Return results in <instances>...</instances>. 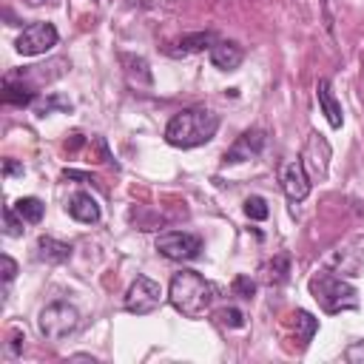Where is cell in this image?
<instances>
[{
  "label": "cell",
  "instance_id": "obj_3",
  "mask_svg": "<svg viewBox=\"0 0 364 364\" xmlns=\"http://www.w3.org/2000/svg\"><path fill=\"white\" fill-rule=\"evenodd\" d=\"M310 296L318 301V307L324 313H341V310H355L358 307V290L344 282L341 276L330 273V270H321L310 279Z\"/></svg>",
  "mask_w": 364,
  "mask_h": 364
},
{
  "label": "cell",
  "instance_id": "obj_7",
  "mask_svg": "<svg viewBox=\"0 0 364 364\" xmlns=\"http://www.w3.org/2000/svg\"><path fill=\"white\" fill-rule=\"evenodd\" d=\"M57 40H60V34H57V28H54L51 23H28V26L20 31L14 48H17L23 57H37V54H46L48 48H54Z\"/></svg>",
  "mask_w": 364,
  "mask_h": 364
},
{
  "label": "cell",
  "instance_id": "obj_31",
  "mask_svg": "<svg viewBox=\"0 0 364 364\" xmlns=\"http://www.w3.org/2000/svg\"><path fill=\"white\" fill-rule=\"evenodd\" d=\"M94 3H97V0H94Z\"/></svg>",
  "mask_w": 364,
  "mask_h": 364
},
{
  "label": "cell",
  "instance_id": "obj_25",
  "mask_svg": "<svg viewBox=\"0 0 364 364\" xmlns=\"http://www.w3.org/2000/svg\"><path fill=\"white\" fill-rule=\"evenodd\" d=\"M54 108H63V111H68L71 105H68L65 100H60V97H48V100H43V102L37 105V114H40V117H46V114H51Z\"/></svg>",
  "mask_w": 364,
  "mask_h": 364
},
{
  "label": "cell",
  "instance_id": "obj_9",
  "mask_svg": "<svg viewBox=\"0 0 364 364\" xmlns=\"http://www.w3.org/2000/svg\"><path fill=\"white\" fill-rule=\"evenodd\" d=\"M264 142H267V134H264L262 128H247V131H242V134L236 136V142L225 151L222 162H225V165H236V162H245V159H250V156H259L262 148H264Z\"/></svg>",
  "mask_w": 364,
  "mask_h": 364
},
{
  "label": "cell",
  "instance_id": "obj_19",
  "mask_svg": "<svg viewBox=\"0 0 364 364\" xmlns=\"http://www.w3.org/2000/svg\"><path fill=\"white\" fill-rule=\"evenodd\" d=\"M14 210L28 222V225H37L40 219H43V210H46V205L37 199V196H20L17 202H14Z\"/></svg>",
  "mask_w": 364,
  "mask_h": 364
},
{
  "label": "cell",
  "instance_id": "obj_21",
  "mask_svg": "<svg viewBox=\"0 0 364 364\" xmlns=\"http://www.w3.org/2000/svg\"><path fill=\"white\" fill-rule=\"evenodd\" d=\"M245 213H247V219H256V222H262V219H267V202L262 199V196H247L245 199Z\"/></svg>",
  "mask_w": 364,
  "mask_h": 364
},
{
  "label": "cell",
  "instance_id": "obj_17",
  "mask_svg": "<svg viewBox=\"0 0 364 364\" xmlns=\"http://www.w3.org/2000/svg\"><path fill=\"white\" fill-rule=\"evenodd\" d=\"M119 63L125 65V74H128L131 82H136V85H151V82H154V74H151L145 57H136V54H119Z\"/></svg>",
  "mask_w": 364,
  "mask_h": 364
},
{
  "label": "cell",
  "instance_id": "obj_29",
  "mask_svg": "<svg viewBox=\"0 0 364 364\" xmlns=\"http://www.w3.org/2000/svg\"><path fill=\"white\" fill-rule=\"evenodd\" d=\"M20 341H23V336L14 330V333H11V341H9V353H11V355H17V353H20Z\"/></svg>",
  "mask_w": 364,
  "mask_h": 364
},
{
  "label": "cell",
  "instance_id": "obj_12",
  "mask_svg": "<svg viewBox=\"0 0 364 364\" xmlns=\"http://www.w3.org/2000/svg\"><path fill=\"white\" fill-rule=\"evenodd\" d=\"M3 102H6V105H17V108L31 105V102H34V85H31L28 80H23V77L9 74V77L3 80Z\"/></svg>",
  "mask_w": 364,
  "mask_h": 364
},
{
  "label": "cell",
  "instance_id": "obj_14",
  "mask_svg": "<svg viewBox=\"0 0 364 364\" xmlns=\"http://www.w3.org/2000/svg\"><path fill=\"white\" fill-rule=\"evenodd\" d=\"M242 57H245V51H242L236 43H230V40H216V43L210 46V63H213L216 68H222V71L239 68Z\"/></svg>",
  "mask_w": 364,
  "mask_h": 364
},
{
  "label": "cell",
  "instance_id": "obj_11",
  "mask_svg": "<svg viewBox=\"0 0 364 364\" xmlns=\"http://www.w3.org/2000/svg\"><path fill=\"white\" fill-rule=\"evenodd\" d=\"M65 210H68L71 219H77V222H82V225L100 222V205H97V199H94L91 193H85V191L71 193L68 202H65Z\"/></svg>",
  "mask_w": 364,
  "mask_h": 364
},
{
  "label": "cell",
  "instance_id": "obj_8",
  "mask_svg": "<svg viewBox=\"0 0 364 364\" xmlns=\"http://www.w3.org/2000/svg\"><path fill=\"white\" fill-rule=\"evenodd\" d=\"M330 156H333V151H330L327 139H324L318 131H313V134L307 136V142H304V151H301V165H304V171L310 173V179H324V176H327Z\"/></svg>",
  "mask_w": 364,
  "mask_h": 364
},
{
  "label": "cell",
  "instance_id": "obj_20",
  "mask_svg": "<svg viewBox=\"0 0 364 364\" xmlns=\"http://www.w3.org/2000/svg\"><path fill=\"white\" fill-rule=\"evenodd\" d=\"M23 216L14 210V205H6L3 208V228H6V236H23Z\"/></svg>",
  "mask_w": 364,
  "mask_h": 364
},
{
  "label": "cell",
  "instance_id": "obj_5",
  "mask_svg": "<svg viewBox=\"0 0 364 364\" xmlns=\"http://www.w3.org/2000/svg\"><path fill=\"white\" fill-rule=\"evenodd\" d=\"M154 247L171 262H191L202 253V239L188 230H165L156 236Z\"/></svg>",
  "mask_w": 364,
  "mask_h": 364
},
{
  "label": "cell",
  "instance_id": "obj_6",
  "mask_svg": "<svg viewBox=\"0 0 364 364\" xmlns=\"http://www.w3.org/2000/svg\"><path fill=\"white\" fill-rule=\"evenodd\" d=\"M162 304V287L159 282L148 276H136L125 293V310L134 316H148Z\"/></svg>",
  "mask_w": 364,
  "mask_h": 364
},
{
  "label": "cell",
  "instance_id": "obj_28",
  "mask_svg": "<svg viewBox=\"0 0 364 364\" xmlns=\"http://www.w3.org/2000/svg\"><path fill=\"white\" fill-rule=\"evenodd\" d=\"M3 173H6V176H11V173H23V165H17L14 159H6V165H3Z\"/></svg>",
  "mask_w": 364,
  "mask_h": 364
},
{
  "label": "cell",
  "instance_id": "obj_10",
  "mask_svg": "<svg viewBox=\"0 0 364 364\" xmlns=\"http://www.w3.org/2000/svg\"><path fill=\"white\" fill-rule=\"evenodd\" d=\"M310 182H313V179H310V173L304 171L301 159H293V162H287V165L282 168V191H284V196H287L290 202L307 199Z\"/></svg>",
  "mask_w": 364,
  "mask_h": 364
},
{
  "label": "cell",
  "instance_id": "obj_18",
  "mask_svg": "<svg viewBox=\"0 0 364 364\" xmlns=\"http://www.w3.org/2000/svg\"><path fill=\"white\" fill-rule=\"evenodd\" d=\"M293 321H296V330H299V341H301V347H307V344L313 341L316 330H318V318H316L313 313H307V310H296V313H293Z\"/></svg>",
  "mask_w": 364,
  "mask_h": 364
},
{
  "label": "cell",
  "instance_id": "obj_13",
  "mask_svg": "<svg viewBox=\"0 0 364 364\" xmlns=\"http://www.w3.org/2000/svg\"><path fill=\"white\" fill-rule=\"evenodd\" d=\"M316 97H318V108H321V114L327 117L330 128H341L344 114H341V102H338L336 94H333L330 80H318V85H316Z\"/></svg>",
  "mask_w": 364,
  "mask_h": 364
},
{
  "label": "cell",
  "instance_id": "obj_16",
  "mask_svg": "<svg viewBox=\"0 0 364 364\" xmlns=\"http://www.w3.org/2000/svg\"><path fill=\"white\" fill-rule=\"evenodd\" d=\"M71 245H65V242H60V239H54V236H40L37 239V256L43 259V262H48V264H63V262H68L71 259Z\"/></svg>",
  "mask_w": 364,
  "mask_h": 364
},
{
  "label": "cell",
  "instance_id": "obj_27",
  "mask_svg": "<svg viewBox=\"0 0 364 364\" xmlns=\"http://www.w3.org/2000/svg\"><path fill=\"white\" fill-rule=\"evenodd\" d=\"M14 273H17L14 259H11V256H3V282H11V279H14Z\"/></svg>",
  "mask_w": 364,
  "mask_h": 364
},
{
  "label": "cell",
  "instance_id": "obj_22",
  "mask_svg": "<svg viewBox=\"0 0 364 364\" xmlns=\"http://www.w3.org/2000/svg\"><path fill=\"white\" fill-rule=\"evenodd\" d=\"M267 270H270V282L279 284V282H284L287 273H290V259H287V256H273V262L267 264Z\"/></svg>",
  "mask_w": 364,
  "mask_h": 364
},
{
  "label": "cell",
  "instance_id": "obj_15",
  "mask_svg": "<svg viewBox=\"0 0 364 364\" xmlns=\"http://www.w3.org/2000/svg\"><path fill=\"white\" fill-rule=\"evenodd\" d=\"M216 43V34L213 31H196V34H185L182 40H176L168 54L171 57H188V54H196V51H205Z\"/></svg>",
  "mask_w": 364,
  "mask_h": 364
},
{
  "label": "cell",
  "instance_id": "obj_2",
  "mask_svg": "<svg viewBox=\"0 0 364 364\" xmlns=\"http://www.w3.org/2000/svg\"><path fill=\"white\" fill-rule=\"evenodd\" d=\"M168 301L173 304L176 313L188 316V318H199L213 301V287H210V282H205L202 273L179 270V273H173V279L168 284Z\"/></svg>",
  "mask_w": 364,
  "mask_h": 364
},
{
  "label": "cell",
  "instance_id": "obj_4",
  "mask_svg": "<svg viewBox=\"0 0 364 364\" xmlns=\"http://www.w3.org/2000/svg\"><path fill=\"white\" fill-rule=\"evenodd\" d=\"M37 327H40V333H43L48 341H60V338L71 336V333L80 327V313H77V307L68 304V301H51L48 307L40 310Z\"/></svg>",
  "mask_w": 364,
  "mask_h": 364
},
{
  "label": "cell",
  "instance_id": "obj_26",
  "mask_svg": "<svg viewBox=\"0 0 364 364\" xmlns=\"http://www.w3.org/2000/svg\"><path fill=\"white\" fill-rule=\"evenodd\" d=\"M344 358H347V361H353V364H364V341H355L353 347H347Z\"/></svg>",
  "mask_w": 364,
  "mask_h": 364
},
{
  "label": "cell",
  "instance_id": "obj_30",
  "mask_svg": "<svg viewBox=\"0 0 364 364\" xmlns=\"http://www.w3.org/2000/svg\"><path fill=\"white\" fill-rule=\"evenodd\" d=\"M28 6H40V3H46V0H26Z\"/></svg>",
  "mask_w": 364,
  "mask_h": 364
},
{
  "label": "cell",
  "instance_id": "obj_1",
  "mask_svg": "<svg viewBox=\"0 0 364 364\" xmlns=\"http://www.w3.org/2000/svg\"><path fill=\"white\" fill-rule=\"evenodd\" d=\"M219 131V117L208 108H182L165 125V142L173 148H199Z\"/></svg>",
  "mask_w": 364,
  "mask_h": 364
},
{
  "label": "cell",
  "instance_id": "obj_23",
  "mask_svg": "<svg viewBox=\"0 0 364 364\" xmlns=\"http://www.w3.org/2000/svg\"><path fill=\"white\" fill-rule=\"evenodd\" d=\"M219 321L225 324V327H245V313L242 310H236V307H225V310H219Z\"/></svg>",
  "mask_w": 364,
  "mask_h": 364
},
{
  "label": "cell",
  "instance_id": "obj_24",
  "mask_svg": "<svg viewBox=\"0 0 364 364\" xmlns=\"http://www.w3.org/2000/svg\"><path fill=\"white\" fill-rule=\"evenodd\" d=\"M230 287H233V293L242 296V299H250V296L256 293V282H253L250 276H236Z\"/></svg>",
  "mask_w": 364,
  "mask_h": 364
}]
</instances>
